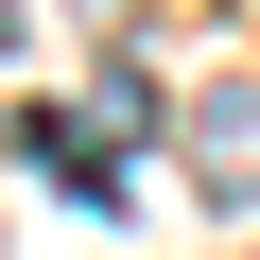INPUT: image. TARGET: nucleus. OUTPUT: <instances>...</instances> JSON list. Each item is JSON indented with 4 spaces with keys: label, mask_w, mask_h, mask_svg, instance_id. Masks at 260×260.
I'll return each mask as SVG.
<instances>
[{
    "label": "nucleus",
    "mask_w": 260,
    "mask_h": 260,
    "mask_svg": "<svg viewBox=\"0 0 260 260\" xmlns=\"http://www.w3.org/2000/svg\"><path fill=\"white\" fill-rule=\"evenodd\" d=\"M87 18H139V0H87Z\"/></svg>",
    "instance_id": "obj_2"
},
{
    "label": "nucleus",
    "mask_w": 260,
    "mask_h": 260,
    "mask_svg": "<svg viewBox=\"0 0 260 260\" xmlns=\"http://www.w3.org/2000/svg\"><path fill=\"white\" fill-rule=\"evenodd\" d=\"M191 191H208V208H260V70L191 87Z\"/></svg>",
    "instance_id": "obj_1"
}]
</instances>
